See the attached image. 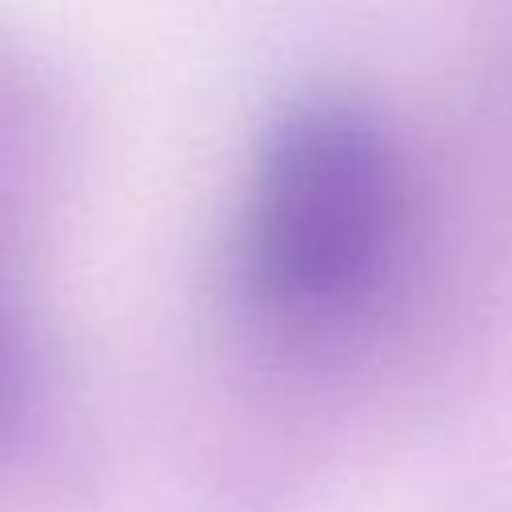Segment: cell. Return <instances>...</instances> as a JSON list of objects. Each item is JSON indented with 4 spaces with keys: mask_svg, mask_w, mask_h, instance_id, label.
<instances>
[{
    "mask_svg": "<svg viewBox=\"0 0 512 512\" xmlns=\"http://www.w3.org/2000/svg\"><path fill=\"white\" fill-rule=\"evenodd\" d=\"M396 224V160L380 124L344 100L276 120L248 196V268L264 296L324 308L380 264Z\"/></svg>",
    "mask_w": 512,
    "mask_h": 512,
    "instance_id": "cell-1",
    "label": "cell"
}]
</instances>
